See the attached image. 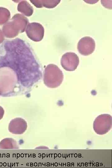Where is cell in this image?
<instances>
[{
    "label": "cell",
    "mask_w": 112,
    "mask_h": 168,
    "mask_svg": "<svg viewBox=\"0 0 112 168\" xmlns=\"http://www.w3.org/2000/svg\"><path fill=\"white\" fill-rule=\"evenodd\" d=\"M10 18V13L7 9L0 7V25L6 23Z\"/></svg>",
    "instance_id": "obj_12"
},
{
    "label": "cell",
    "mask_w": 112,
    "mask_h": 168,
    "mask_svg": "<svg viewBox=\"0 0 112 168\" xmlns=\"http://www.w3.org/2000/svg\"><path fill=\"white\" fill-rule=\"evenodd\" d=\"M18 146L16 142L13 139L7 138L0 142V149H18Z\"/></svg>",
    "instance_id": "obj_11"
},
{
    "label": "cell",
    "mask_w": 112,
    "mask_h": 168,
    "mask_svg": "<svg viewBox=\"0 0 112 168\" xmlns=\"http://www.w3.org/2000/svg\"><path fill=\"white\" fill-rule=\"evenodd\" d=\"M30 1L36 7H44L51 8L55 7L60 0H30Z\"/></svg>",
    "instance_id": "obj_10"
},
{
    "label": "cell",
    "mask_w": 112,
    "mask_h": 168,
    "mask_svg": "<svg viewBox=\"0 0 112 168\" xmlns=\"http://www.w3.org/2000/svg\"><path fill=\"white\" fill-rule=\"evenodd\" d=\"M0 59V93L3 96L29 93L42 76L40 64L30 47L18 38L8 41Z\"/></svg>",
    "instance_id": "obj_1"
},
{
    "label": "cell",
    "mask_w": 112,
    "mask_h": 168,
    "mask_svg": "<svg viewBox=\"0 0 112 168\" xmlns=\"http://www.w3.org/2000/svg\"><path fill=\"white\" fill-rule=\"evenodd\" d=\"M79 62L78 56L73 52H67L62 56L61 64L62 67L67 71L75 70L77 68Z\"/></svg>",
    "instance_id": "obj_4"
},
{
    "label": "cell",
    "mask_w": 112,
    "mask_h": 168,
    "mask_svg": "<svg viewBox=\"0 0 112 168\" xmlns=\"http://www.w3.org/2000/svg\"><path fill=\"white\" fill-rule=\"evenodd\" d=\"M18 11L24 15L30 16L33 12L32 7L26 0H21L17 6Z\"/></svg>",
    "instance_id": "obj_9"
},
{
    "label": "cell",
    "mask_w": 112,
    "mask_h": 168,
    "mask_svg": "<svg viewBox=\"0 0 112 168\" xmlns=\"http://www.w3.org/2000/svg\"><path fill=\"white\" fill-rule=\"evenodd\" d=\"M4 113V111L3 108L0 106V120L3 117Z\"/></svg>",
    "instance_id": "obj_14"
},
{
    "label": "cell",
    "mask_w": 112,
    "mask_h": 168,
    "mask_svg": "<svg viewBox=\"0 0 112 168\" xmlns=\"http://www.w3.org/2000/svg\"><path fill=\"white\" fill-rule=\"evenodd\" d=\"M95 45V41L92 38L85 36L79 40L77 44V49L81 54L87 56L94 52Z\"/></svg>",
    "instance_id": "obj_5"
},
{
    "label": "cell",
    "mask_w": 112,
    "mask_h": 168,
    "mask_svg": "<svg viewBox=\"0 0 112 168\" xmlns=\"http://www.w3.org/2000/svg\"><path fill=\"white\" fill-rule=\"evenodd\" d=\"M63 74L62 71L56 65L50 64L45 68L43 76L44 84L48 87H58L62 83Z\"/></svg>",
    "instance_id": "obj_2"
},
{
    "label": "cell",
    "mask_w": 112,
    "mask_h": 168,
    "mask_svg": "<svg viewBox=\"0 0 112 168\" xmlns=\"http://www.w3.org/2000/svg\"><path fill=\"white\" fill-rule=\"evenodd\" d=\"M25 31L28 37L33 41H40L43 38L44 28L39 23H29L26 26Z\"/></svg>",
    "instance_id": "obj_3"
},
{
    "label": "cell",
    "mask_w": 112,
    "mask_h": 168,
    "mask_svg": "<svg viewBox=\"0 0 112 168\" xmlns=\"http://www.w3.org/2000/svg\"><path fill=\"white\" fill-rule=\"evenodd\" d=\"M2 31L4 36L8 38H14L19 33L11 20L4 24L2 28Z\"/></svg>",
    "instance_id": "obj_7"
},
{
    "label": "cell",
    "mask_w": 112,
    "mask_h": 168,
    "mask_svg": "<svg viewBox=\"0 0 112 168\" xmlns=\"http://www.w3.org/2000/svg\"><path fill=\"white\" fill-rule=\"evenodd\" d=\"M27 128V123L23 119L16 118L12 119L8 125V130L12 133L21 134L25 132Z\"/></svg>",
    "instance_id": "obj_6"
},
{
    "label": "cell",
    "mask_w": 112,
    "mask_h": 168,
    "mask_svg": "<svg viewBox=\"0 0 112 168\" xmlns=\"http://www.w3.org/2000/svg\"><path fill=\"white\" fill-rule=\"evenodd\" d=\"M11 19L18 25L20 29L21 33L25 31L27 25L29 23L27 18L24 15L19 13L14 15Z\"/></svg>",
    "instance_id": "obj_8"
},
{
    "label": "cell",
    "mask_w": 112,
    "mask_h": 168,
    "mask_svg": "<svg viewBox=\"0 0 112 168\" xmlns=\"http://www.w3.org/2000/svg\"></svg>",
    "instance_id": "obj_15"
},
{
    "label": "cell",
    "mask_w": 112,
    "mask_h": 168,
    "mask_svg": "<svg viewBox=\"0 0 112 168\" xmlns=\"http://www.w3.org/2000/svg\"><path fill=\"white\" fill-rule=\"evenodd\" d=\"M4 39V36L2 30L0 29V44L2 43Z\"/></svg>",
    "instance_id": "obj_13"
}]
</instances>
